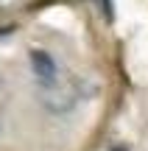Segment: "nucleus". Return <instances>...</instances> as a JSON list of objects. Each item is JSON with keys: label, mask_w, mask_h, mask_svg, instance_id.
Here are the masks:
<instances>
[{"label": "nucleus", "mask_w": 148, "mask_h": 151, "mask_svg": "<svg viewBox=\"0 0 148 151\" xmlns=\"http://www.w3.org/2000/svg\"><path fill=\"white\" fill-rule=\"evenodd\" d=\"M31 70L36 76V81L45 87H53L59 81V65L53 62V56L48 50H36V48L31 50Z\"/></svg>", "instance_id": "1"}, {"label": "nucleus", "mask_w": 148, "mask_h": 151, "mask_svg": "<svg viewBox=\"0 0 148 151\" xmlns=\"http://www.w3.org/2000/svg\"><path fill=\"white\" fill-rule=\"evenodd\" d=\"M98 3L104 6V14H106V17L112 20V3H109V0H98Z\"/></svg>", "instance_id": "2"}]
</instances>
